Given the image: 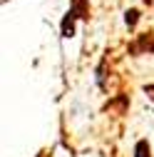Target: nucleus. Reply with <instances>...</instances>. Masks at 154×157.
<instances>
[{"label": "nucleus", "mask_w": 154, "mask_h": 157, "mask_svg": "<svg viewBox=\"0 0 154 157\" xmlns=\"http://www.w3.org/2000/svg\"><path fill=\"white\" fill-rule=\"evenodd\" d=\"M85 13H87V0H75L72 8L67 10V15L62 17V25H60L62 37H72L75 35V20L77 17H87Z\"/></svg>", "instance_id": "obj_1"}, {"label": "nucleus", "mask_w": 154, "mask_h": 157, "mask_svg": "<svg viewBox=\"0 0 154 157\" xmlns=\"http://www.w3.org/2000/svg\"><path fill=\"white\" fill-rule=\"evenodd\" d=\"M129 52H134V55H137V52H154V35L152 33L139 35V40L129 48Z\"/></svg>", "instance_id": "obj_2"}, {"label": "nucleus", "mask_w": 154, "mask_h": 157, "mask_svg": "<svg viewBox=\"0 0 154 157\" xmlns=\"http://www.w3.org/2000/svg\"><path fill=\"white\" fill-rule=\"evenodd\" d=\"M134 157H152V147H149L147 140H139L134 145Z\"/></svg>", "instance_id": "obj_3"}, {"label": "nucleus", "mask_w": 154, "mask_h": 157, "mask_svg": "<svg viewBox=\"0 0 154 157\" xmlns=\"http://www.w3.org/2000/svg\"><path fill=\"white\" fill-rule=\"evenodd\" d=\"M137 20H139V10H127V13H124V23H127L129 28L137 25Z\"/></svg>", "instance_id": "obj_4"}]
</instances>
